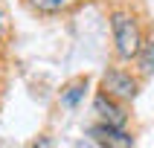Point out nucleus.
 I'll use <instances>...</instances> for the list:
<instances>
[{
    "label": "nucleus",
    "instance_id": "obj_1",
    "mask_svg": "<svg viewBox=\"0 0 154 148\" xmlns=\"http://www.w3.org/2000/svg\"><path fill=\"white\" fill-rule=\"evenodd\" d=\"M111 26H113V41H116L119 58H137V52L143 50V38H140V29L134 23V17L113 15Z\"/></svg>",
    "mask_w": 154,
    "mask_h": 148
},
{
    "label": "nucleus",
    "instance_id": "obj_2",
    "mask_svg": "<svg viewBox=\"0 0 154 148\" xmlns=\"http://www.w3.org/2000/svg\"><path fill=\"white\" fill-rule=\"evenodd\" d=\"M102 87L111 96H119V99H134V93H137V81H134L128 73H122V70H111V73H105Z\"/></svg>",
    "mask_w": 154,
    "mask_h": 148
},
{
    "label": "nucleus",
    "instance_id": "obj_3",
    "mask_svg": "<svg viewBox=\"0 0 154 148\" xmlns=\"http://www.w3.org/2000/svg\"><path fill=\"white\" fill-rule=\"evenodd\" d=\"M96 110H99V116L105 119V125H113V128H122L125 125V113L119 110V107H113L105 96H96Z\"/></svg>",
    "mask_w": 154,
    "mask_h": 148
},
{
    "label": "nucleus",
    "instance_id": "obj_4",
    "mask_svg": "<svg viewBox=\"0 0 154 148\" xmlns=\"http://www.w3.org/2000/svg\"><path fill=\"white\" fill-rule=\"evenodd\" d=\"M93 137H102V142H111V145H131L134 139L125 137L119 128L113 125H102V128H93Z\"/></svg>",
    "mask_w": 154,
    "mask_h": 148
},
{
    "label": "nucleus",
    "instance_id": "obj_5",
    "mask_svg": "<svg viewBox=\"0 0 154 148\" xmlns=\"http://www.w3.org/2000/svg\"><path fill=\"white\" fill-rule=\"evenodd\" d=\"M29 3H32V9H38L44 15H55V12L70 9L73 3H79V0H29Z\"/></svg>",
    "mask_w": 154,
    "mask_h": 148
},
{
    "label": "nucleus",
    "instance_id": "obj_6",
    "mask_svg": "<svg viewBox=\"0 0 154 148\" xmlns=\"http://www.w3.org/2000/svg\"><path fill=\"white\" fill-rule=\"evenodd\" d=\"M137 58H140V70L143 73H154V41L143 44V50L137 52Z\"/></svg>",
    "mask_w": 154,
    "mask_h": 148
},
{
    "label": "nucleus",
    "instance_id": "obj_7",
    "mask_svg": "<svg viewBox=\"0 0 154 148\" xmlns=\"http://www.w3.org/2000/svg\"><path fill=\"white\" fill-rule=\"evenodd\" d=\"M82 93H85V84H73V87L67 90V93L61 96V102L67 104V107H73V104H76L79 99H82Z\"/></svg>",
    "mask_w": 154,
    "mask_h": 148
},
{
    "label": "nucleus",
    "instance_id": "obj_8",
    "mask_svg": "<svg viewBox=\"0 0 154 148\" xmlns=\"http://www.w3.org/2000/svg\"><path fill=\"white\" fill-rule=\"evenodd\" d=\"M3 32H6V15L0 12V38H3Z\"/></svg>",
    "mask_w": 154,
    "mask_h": 148
}]
</instances>
